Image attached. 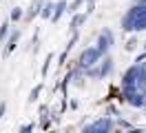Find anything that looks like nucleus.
Returning <instances> with one entry per match:
<instances>
[{
    "mask_svg": "<svg viewBox=\"0 0 146 133\" xmlns=\"http://www.w3.org/2000/svg\"><path fill=\"white\" fill-rule=\"evenodd\" d=\"M95 55H98V51H93V49H91V51H86L82 55V64H91V60L95 58Z\"/></svg>",
    "mask_w": 146,
    "mask_h": 133,
    "instance_id": "1",
    "label": "nucleus"
},
{
    "mask_svg": "<svg viewBox=\"0 0 146 133\" xmlns=\"http://www.w3.org/2000/svg\"><path fill=\"white\" fill-rule=\"evenodd\" d=\"M95 129H106V122H98L95 126H89V131H95Z\"/></svg>",
    "mask_w": 146,
    "mask_h": 133,
    "instance_id": "2",
    "label": "nucleus"
},
{
    "mask_svg": "<svg viewBox=\"0 0 146 133\" xmlns=\"http://www.w3.org/2000/svg\"><path fill=\"white\" fill-rule=\"evenodd\" d=\"M62 9H64V5H58V9H55V16H53V20H58V18H60V13H62Z\"/></svg>",
    "mask_w": 146,
    "mask_h": 133,
    "instance_id": "3",
    "label": "nucleus"
},
{
    "mask_svg": "<svg viewBox=\"0 0 146 133\" xmlns=\"http://www.w3.org/2000/svg\"><path fill=\"white\" fill-rule=\"evenodd\" d=\"M20 16H22V11H20V9H13V13H11V18L16 20V18H20Z\"/></svg>",
    "mask_w": 146,
    "mask_h": 133,
    "instance_id": "4",
    "label": "nucleus"
},
{
    "mask_svg": "<svg viewBox=\"0 0 146 133\" xmlns=\"http://www.w3.org/2000/svg\"><path fill=\"white\" fill-rule=\"evenodd\" d=\"M5 33H7V25H5L2 29H0V38H5Z\"/></svg>",
    "mask_w": 146,
    "mask_h": 133,
    "instance_id": "5",
    "label": "nucleus"
}]
</instances>
